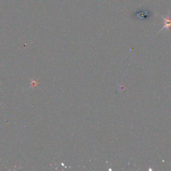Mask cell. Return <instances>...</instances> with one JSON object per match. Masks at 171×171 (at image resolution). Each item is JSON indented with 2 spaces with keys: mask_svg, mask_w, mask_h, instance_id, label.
Instances as JSON below:
<instances>
[{
  "mask_svg": "<svg viewBox=\"0 0 171 171\" xmlns=\"http://www.w3.org/2000/svg\"><path fill=\"white\" fill-rule=\"evenodd\" d=\"M161 17L163 19V24H164V26L162 29L160 30V32L161 31L164 30H167V31H169L170 28H171V17L170 16V13H168V15L166 17H164L161 16Z\"/></svg>",
  "mask_w": 171,
  "mask_h": 171,
  "instance_id": "1",
  "label": "cell"
},
{
  "mask_svg": "<svg viewBox=\"0 0 171 171\" xmlns=\"http://www.w3.org/2000/svg\"><path fill=\"white\" fill-rule=\"evenodd\" d=\"M38 85V82H37L36 80H33L32 81V83H31V86L32 87H36Z\"/></svg>",
  "mask_w": 171,
  "mask_h": 171,
  "instance_id": "2",
  "label": "cell"
}]
</instances>
